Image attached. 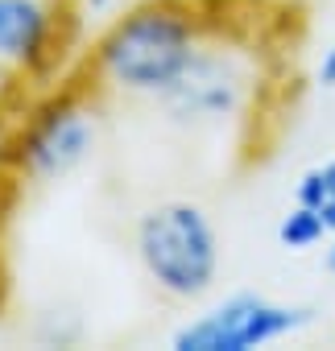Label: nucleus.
Instances as JSON below:
<instances>
[{"label": "nucleus", "instance_id": "obj_8", "mask_svg": "<svg viewBox=\"0 0 335 351\" xmlns=\"http://www.w3.org/2000/svg\"><path fill=\"white\" fill-rule=\"evenodd\" d=\"M294 203H306V207L323 211V219H327V228L335 236V153L323 165H310L294 182Z\"/></svg>", "mask_w": 335, "mask_h": 351}, {"label": "nucleus", "instance_id": "obj_3", "mask_svg": "<svg viewBox=\"0 0 335 351\" xmlns=\"http://www.w3.org/2000/svg\"><path fill=\"white\" fill-rule=\"evenodd\" d=\"M310 326V310L265 293H232L170 335L174 351H261Z\"/></svg>", "mask_w": 335, "mask_h": 351}, {"label": "nucleus", "instance_id": "obj_4", "mask_svg": "<svg viewBox=\"0 0 335 351\" xmlns=\"http://www.w3.org/2000/svg\"><path fill=\"white\" fill-rule=\"evenodd\" d=\"M91 149H95V112L83 104V95H54L21 128V136L9 149V161L17 178L58 182L91 157Z\"/></svg>", "mask_w": 335, "mask_h": 351}, {"label": "nucleus", "instance_id": "obj_11", "mask_svg": "<svg viewBox=\"0 0 335 351\" xmlns=\"http://www.w3.org/2000/svg\"><path fill=\"white\" fill-rule=\"evenodd\" d=\"M79 5H83V9H91V13H104V9H112V5H116V0H79Z\"/></svg>", "mask_w": 335, "mask_h": 351}, {"label": "nucleus", "instance_id": "obj_6", "mask_svg": "<svg viewBox=\"0 0 335 351\" xmlns=\"http://www.w3.org/2000/svg\"><path fill=\"white\" fill-rule=\"evenodd\" d=\"M58 25L42 0H0V62L38 75L54 58Z\"/></svg>", "mask_w": 335, "mask_h": 351}, {"label": "nucleus", "instance_id": "obj_5", "mask_svg": "<svg viewBox=\"0 0 335 351\" xmlns=\"http://www.w3.org/2000/svg\"><path fill=\"white\" fill-rule=\"evenodd\" d=\"M249 99V66L236 50L203 42L191 66L178 75V83L165 91L157 104L170 112L174 120L187 124H216L228 120L244 108Z\"/></svg>", "mask_w": 335, "mask_h": 351}, {"label": "nucleus", "instance_id": "obj_9", "mask_svg": "<svg viewBox=\"0 0 335 351\" xmlns=\"http://www.w3.org/2000/svg\"><path fill=\"white\" fill-rule=\"evenodd\" d=\"M314 83L327 87V91H335V46H327V50L319 54V62H314Z\"/></svg>", "mask_w": 335, "mask_h": 351}, {"label": "nucleus", "instance_id": "obj_2", "mask_svg": "<svg viewBox=\"0 0 335 351\" xmlns=\"http://www.w3.org/2000/svg\"><path fill=\"white\" fill-rule=\"evenodd\" d=\"M137 261L161 293L195 302L220 277V232L195 203H157L137 223Z\"/></svg>", "mask_w": 335, "mask_h": 351}, {"label": "nucleus", "instance_id": "obj_7", "mask_svg": "<svg viewBox=\"0 0 335 351\" xmlns=\"http://www.w3.org/2000/svg\"><path fill=\"white\" fill-rule=\"evenodd\" d=\"M331 240V228L323 219V211L306 207V203H294L281 219H277V244L290 248V252H310L319 244Z\"/></svg>", "mask_w": 335, "mask_h": 351}, {"label": "nucleus", "instance_id": "obj_1", "mask_svg": "<svg viewBox=\"0 0 335 351\" xmlns=\"http://www.w3.org/2000/svg\"><path fill=\"white\" fill-rule=\"evenodd\" d=\"M199 17L178 0H149L108 25L95 46V75L124 91L161 99L203 46Z\"/></svg>", "mask_w": 335, "mask_h": 351}, {"label": "nucleus", "instance_id": "obj_10", "mask_svg": "<svg viewBox=\"0 0 335 351\" xmlns=\"http://www.w3.org/2000/svg\"><path fill=\"white\" fill-rule=\"evenodd\" d=\"M323 265H327V273H335V236L323 244Z\"/></svg>", "mask_w": 335, "mask_h": 351}]
</instances>
